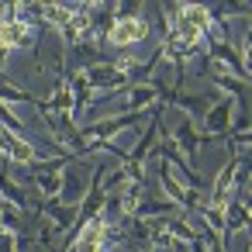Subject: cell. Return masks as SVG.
I'll return each instance as SVG.
<instances>
[{"label":"cell","mask_w":252,"mask_h":252,"mask_svg":"<svg viewBox=\"0 0 252 252\" xmlns=\"http://www.w3.org/2000/svg\"><path fill=\"white\" fill-rule=\"evenodd\" d=\"M149 35H152V25H149V18L138 14V4H118V14L107 25L100 42H107L111 49H125L128 52V49L142 45Z\"/></svg>","instance_id":"6da1fadb"},{"label":"cell","mask_w":252,"mask_h":252,"mask_svg":"<svg viewBox=\"0 0 252 252\" xmlns=\"http://www.w3.org/2000/svg\"><path fill=\"white\" fill-rule=\"evenodd\" d=\"M38 28H32V25H25V21H18V14H14V4H7V11H4V18H0V49H32L35 42H38Z\"/></svg>","instance_id":"7a4b0ae2"},{"label":"cell","mask_w":252,"mask_h":252,"mask_svg":"<svg viewBox=\"0 0 252 252\" xmlns=\"http://www.w3.org/2000/svg\"><path fill=\"white\" fill-rule=\"evenodd\" d=\"M83 69V76H87V83H90V90L94 94H107V90H125L131 80L114 66V63H90V66H80Z\"/></svg>","instance_id":"3957f363"},{"label":"cell","mask_w":252,"mask_h":252,"mask_svg":"<svg viewBox=\"0 0 252 252\" xmlns=\"http://www.w3.org/2000/svg\"><path fill=\"white\" fill-rule=\"evenodd\" d=\"M169 142H173V145H176V152H180V156L197 169V152H200V145H204V142H200V131H197V125H193L190 118H187V121L169 135Z\"/></svg>","instance_id":"277c9868"},{"label":"cell","mask_w":252,"mask_h":252,"mask_svg":"<svg viewBox=\"0 0 252 252\" xmlns=\"http://www.w3.org/2000/svg\"><path fill=\"white\" fill-rule=\"evenodd\" d=\"M59 180H63V187H59V197H56V200H59L63 207H73V211H76L80 200L87 197V183H83V176H80L73 166H66V169L59 173Z\"/></svg>","instance_id":"5b68a950"},{"label":"cell","mask_w":252,"mask_h":252,"mask_svg":"<svg viewBox=\"0 0 252 252\" xmlns=\"http://www.w3.org/2000/svg\"><path fill=\"white\" fill-rule=\"evenodd\" d=\"M0 104H32V107H38V97H32L21 87H11L4 76H0Z\"/></svg>","instance_id":"8992f818"}]
</instances>
